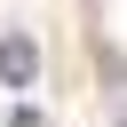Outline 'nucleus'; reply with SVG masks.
<instances>
[{
  "mask_svg": "<svg viewBox=\"0 0 127 127\" xmlns=\"http://www.w3.org/2000/svg\"><path fill=\"white\" fill-rule=\"evenodd\" d=\"M32 71H40V40L8 32L0 40V87H32Z\"/></svg>",
  "mask_w": 127,
  "mask_h": 127,
  "instance_id": "f257e3e1",
  "label": "nucleus"
}]
</instances>
